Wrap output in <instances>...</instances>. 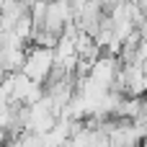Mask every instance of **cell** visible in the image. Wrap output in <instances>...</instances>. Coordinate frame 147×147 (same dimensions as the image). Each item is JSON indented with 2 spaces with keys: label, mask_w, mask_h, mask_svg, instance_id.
<instances>
[{
  "label": "cell",
  "mask_w": 147,
  "mask_h": 147,
  "mask_svg": "<svg viewBox=\"0 0 147 147\" xmlns=\"http://www.w3.org/2000/svg\"><path fill=\"white\" fill-rule=\"evenodd\" d=\"M57 59H54V49H44V47H26V62H23V75L39 85H44L49 80V75L54 72Z\"/></svg>",
  "instance_id": "obj_1"
},
{
  "label": "cell",
  "mask_w": 147,
  "mask_h": 147,
  "mask_svg": "<svg viewBox=\"0 0 147 147\" xmlns=\"http://www.w3.org/2000/svg\"><path fill=\"white\" fill-rule=\"evenodd\" d=\"M5 145H8V132L0 127V147H5Z\"/></svg>",
  "instance_id": "obj_2"
},
{
  "label": "cell",
  "mask_w": 147,
  "mask_h": 147,
  "mask_svg": "<svg viewBox=\"0 0 147 147\" xmlns=\"http://www.w3.org/2000/svg\"><path fill=\"white\" fill-rule=\"evenodd\" d=\"M137 5H140V10H142V13H145V18H147V0H140V3H137Z\"/></svg>",
  "instance_id": "obj_3"
},
{
  "label": "cell",
  "mask_w": 147,
  "mask_h": 147,
  "mask_svg": "<svg viewBox=\"0 0 147 147\" xmlns=\"http://www.w3.org/2000/svg\"><path fill=\"white\" fill-rule=\"evenodd\" d=\"M142 145H145V147H147V127H145V142H142Z\"/></svg>",
  "instance_id": "obj_4"
}]
</instances>
